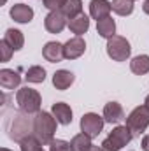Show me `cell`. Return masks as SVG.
I'll list each match as a JSON object with an SVG mask.
<instances>
[{
  "label": "cell",
  "instance_id": "obj_1",
  "mask_svg": "<svg viewBox=\"0 0 149 151\" xmlns=\"http://www.w3.org/2000/svg\"><path fill=\"white\" fill-rule=\"evenodd\" d=\"M56 132V118L49 113H37L34 119V134L42 144H49L54 139Z\"/></svg>",
  "mask_w": 149,
  "mask_h": 151
},
{
  "label": "cell",
  "instance_id": "obj_2",
  "mask_svg": "<svg viewBox=\"0 0 149 151\" xmlns=\"http://www.w3.org/2000/svg\"><path fill=\"white\" fill-rule=\"evenodd\" d=\"M133 139V134L130 132V128L126 125H119L107 135V139H104L102 142V150L104 151H119L121 148H125L130 141Z\"/></svg>",
  "mask_w": 149,
  "mask_h": 151
},
{
  "label": "cell",
  "instance_id": "obj_3",
  "mask_svg": "<svg viewBox=\"0 0 149 151\" xmlns=\"http://www.w3.org/2000/svg\"><path fill=\"white\" fill-rule=\"evenodd\" d=\"M16 102L19 106V109L27 114H34V113H40V95H39L37 90H32V88H21L18 90L16 93Z\"/></svg>",
  "mask_w": 149,
  "mask_h": 151
},
{
  "label": "cell",
  "instance_id": "obj_4",
  "mask_svg": "<svg viewBox=\"0 0 149 151\" xmlns=\"http://www.w3.org/2000/svg\"><path fill=\"white\" fill-rule=\"evenodd\" d=\"M126 127L130 128V132L133 135H140L146 128L149 127V107L144 106H139L135 107L132 113L128 114L126 118Z\"/></svg>",
  "mask_w": 149,
  "mask_h": 151
},
{
  "label": "cell",
  "instance_id": "obj_5",
  "mask_svg": "<svg viewBox=\"0 0 149 151\" xmlns=\"http://www.w3.org/2000/svg\"><path fill=\"white\" fill-rule=\"evenodd\" d=\"M132 53L130 42L121 35H114L107 39V55L111 56L114 62H125Z\"/></svg>",
  "mask_w": 149,
  "mask_h": 151
},
{
  "label": "cell",
  "instance_id": "obj_6",
  "mask_svg": "<svg viewBox=\"0 0 149 151\" xmlns=\"http://www.w3.org/2000/svg\"><path fill=\"white\" fill-rule=\"evenodd\" d=\"M104 123H105V119H104L102 116H98V114H95V113H88L81 118V130H82V134H86L88 137L95 139V137L102 132Z\"/></svg>",
  "mask_w": 149,
  "mask_h": 151
},
{
  "label": "cell",
  "instance_id": "obj_7",
  "mask_svg": "<svg viewBox=\"0 0 149 151\" xmlns=\"http://www.w3.org/2000/svg\"><path fill=\"white\" fill-rule=\"evenodd\" d=\"M67 25V16L62 11H51L46 19H44V27L49 34H60Z\"/></svg>",
  "mask_w": 149,
  "mask_h": 151
},
{
  "label": "cell",
  "instance_id": "obj_8",
  "mask_svg": "<svg viewBox=\"0 0 149 151\" xmlns=\"http://www.w3.org/2000/svg\"><path fill=\"white\" fill-rule=\"evenodd\" d=\"M86 51V42L82 37H77L75 35L74 39H69L65 44H63V55L67 60H75L79 58L81 55H84Z\"/></svg>",
  "mask_w": 149,
  "mask_h": 151
},
{
  "label": "cell",
  "instance_id": "obj_9",
  "mask_svg": "<svg viewBox=\"0 0 149 151\" xmlns=\"http://www.w3.org/2000/svg\"><path fill=\"white\" fill-rule=\"evenodd\" d=\"M111 11H112V5H111V2H107V0H91L90 2V14L97 21L109 18Z\"/></svg>",
  "mask_w": 149,
  "mask_h": 151
},
{
  "label": "cell",
  "instance_id": "obj_10",
  "mask_svg": "<svg viewBox=\"0 0 149 151\" xmlns=\"http://www.w3.org/2000/svg\"><path fill=\"white\" fill-rule=\"evenodd\" d=\"M42 56L47 60V62H51V63H58V62H62L63 58H65V55H63V46L60 44V42H47L44 47H42Z\"/></svg>",
  "mask_w": 149,
  "mask_h": 151
},
{
  "label": "cell",
  "instance_id": "obj_11",
  "mask_svg": "<svg viewBox=\"0 0 149 151\" xmlns=\"http://www.w3.org/2000/svg\"><path fill=\"white\" fill-rule=\"evenodd\" d=\"M11 18L18 23H30L34 18V9L25 4H16L11 7Z\"/></svg>",
  "mask_w": 149,
  "mask_h": 151
},
{
  "label": "cell",
  "instance_id": "obj_12",
  "mask_svg": "<svg viewBox=\"0 0 149 151\" xmlns=\"http://www.w3.org/2000/svg\"><path fill=\"white\" fill-rule=\"evenodd\" d=\"M51 113L56 118V121L62 123V125H70V123H72V109H70V106H67L65 102H56V104H53Z\"/></svg>",
  "mask_w": 149,
  "mask_h": 151
},
{
  "label": "cell",
  "instance_id": "obj_13",
  "mask_svg": "<svg viewBox=\"0 0 149 151\" xmlns=\"http://www.w3.org/2000/svg\"><path fill=\"white\" fill-rule=\"evenodd\" d=\"M19 83H21V76L16 70H11V69H2L0 70V86L2 88L14 90V88L19 86Z\"/></svg>",
  "mask_w": 149,
  "mask_h": 151
},
{
  "label": "cell",
  "instance_id": "obj_14",
  "mask_svg": "<svg viewBox=\"0 0 149 151\" xmlns=\"http://www.w3.org/2000/svg\"><path fill=\"white\" fill-rule=\"evenodd\" d=\"M123 118H125V113H123L121 104H117V102L105 104V107H104V119L107 123H119Z\"/></svg>",
  "mask_w": 149,
  "mask_h": 151
},
{
  "label": "cell",
  "instance_id": "obj_15",
  "mask_svg": "<svg viewBox=\"0 0 149 151\" xmlns=\"http://www.w3.org/2000/svg\"><path fill=\"white\" fill-rule=\"evenodd\" d=\"M74 79L75 77L70 70H56L53 76V84L56 90H67V88H70Z\"/></svg>",
  "mask_w": 149,
  "mask_h": 151
},
{
  "label": "cell",
  "instance_id": "obj_16",
  "mask_svg": "<svg viewBox=\"0 0 149 151\" xmlns=\"http://www.w3.org/2000/svg\"><path fill=\"white\" fill-rule=\"evenodd\" d=\"M69 28H70L72 34H75L77 37H81V35L86 34L88 28H90V18H88L86 14H79V16H75L74 19H70Z\"/></svg>",
  "mask_w": 149,
  "mask_h": 151
},
{
  "label": "cell",
  "instance_id": "obj_17",
  "mask_svg": "<svg viewBox=\"0 0 149 151\" xmlns=\"http://www.w3.org/2000/svg\"><path fill=\"white\" fill-rule=\"evenodd\" d=\"M4 40H5L14 51H19V49L23 47V44H25L23 34H21L19 30H16V28H9V30L5 32V35H4Z\"/></svg>",
  "mask_w": 149,
  "mask_h": 151
},
{
  "label": "cell",
  "instance_id": "obj_18",
  "mask_svg": "<svg viewBox=\"0 0 149 151\" xmlns=\"http://www.w3.org/2000/svg\"><path fill=\"white\" fill-rule=\"evenodd\" d=\"M97 32H98L100 37H104V39L114 37V34H116V23H114V19L109 16L105 19L97 21Z\"/></svg>",
  "mask_w": 149,
  "mask_h": 151
},
{
  "label": "cell",
  "instance_id": "obj_19",
  "mask_svg": "<svg viewBox=\"0 0 149 151\" xmlns=\"http://www.w3.org/2000/svg\"><path fill=\"white\" fill-rule=\"evenodd\" d=\"M130 69L132 72L137 76H144L149 72V56L148 55H139L130 62Z\"/></svg>",
  "mask_w": 149,
  "mask_h": 151
},
{
  "label": "cell",
  "instance_id": "obj_20",
  "mask_svg": "<svg viewBox=\"0 0 149 151\" xmlns=\"http://www.w3.org/2000/svg\"><path fill=\"white\" fill-rule=\"evenodd\" d=\"M91 146H93L91 144V137H88L86 134H77V135L72 137V141H70L72 151H88Z\"/></svg>",
  "mask_w": 149,
  "mask_h": 151
},
{
  "label": "cell",
  "instance_id": "obj_21",
  "mask_svg": "<svg viewBox=\"0 0 149 151\" xmlns=\"http://www.w3.org/2000/svg\"><path fill=\"white\" fill-rule=\"evenodd\" d=\"M62 12H63L67 18L74 19L75 16L82 14V2H81V0H67L65 5L62 7Z\"/></svg>",
  "mask_w": 149,
  "mask_h": 151
},
{
  "label": "cell",
  "instance_id": "obj_22",
  "mask_svg": "<svg viewBox=\"0 0 149 151\" xmlns=\"http://www.w3.org/2000/svg\"><path fill=\"white\" fill-rule=\"evenodd\" d=\"M112 11L119 16H128L133 12V0H112Z\"/></svg>",
  "mask_w": 149,
  "mask_h": 151
},
{
  "label": "cell",
  "instance_id": "obj_23",
  "mask_svg": "<svg viewBox=\"0 0 149 151\" xmlns=\"http://www.w3.org/2000/svg\"><path fill=\"white\" fill-rule=\"evenodd\" d=\"M19 148H21V151H44L42 150V142L35 135H28V137L21 139Z\"/></svg>",
  "mask_w": 149,
  "mask_h": 151
},
{
  "label": "cell",
  "instance_id": "obj_24",
  "mask_svg": "<svg viewBox=\"0 0 149 151\" xmlns=\"http://www.w3.org/2000/svg\"><path fill=\"white\" fill-rule=\"evenodd\" d=\"M25 79H27L28 83H44V79H46V70H44L42 67H39V65H34V67H30V69L27 70Z\"/></svg>",
  "mask_w": 149,
  "mask_h": 151
},
{
  "label": "cell",
  "instance_id": "obj_25",
  "mask_svg": "<svg viewBox=\"0 0 149 151\" xmlns=\"http://www.w3.org/2000/svg\"><path fill=\"white\" fill-rule=\"evenodd\" d=\"M49 151H72L70 142L62 141V139H53L49 142Z\"/></svg>",
  "mask_w": 149,
  "mask_h": 151
},
{
  "label": "cell",
  "instance_id": "obj_26",
  "mask_svg": "<svg viewBox=\"0 0 149 151\" xmlns=\"http://www.w3.org/2000/svg\"><path fill=\"white\" fill-rule=\"evenodd\" d=\"M12 53H14V49H12L5 40H2V42H0V60H2V62H9L11 56H12Z\"/></svg>",
  "mask_w": 149,
  "mask_h": 151
},
{
  "label": "cell",
  "instance_id": "obj_27",
  "mask_svg": "<svg viewBox=\"0 0 149 151\" xmlns=\"http://www.w3.org/2000/svg\"><path fill=\"white\" fill-rule=\"evenodd\" d=\"M42 2H44V7H47L49 11H62L67 0H42Z\"/></svg>",
  "mask_w": 149,
  "mask_h": 151
},
{
  "label": "cell",
  "instance_id": "obj_28",
  "mask_svg": "<svg viewBox=\"0 0 149 151\" xmlns=\"http://www.w3.org/2000/svg\"><path fill=\"white\" fill-rule=\"evenodd\" d=\"M142 150L149 151V135H146V137L142 139Z\"/></svg>",
  "mask_w": 149,
  "mask_h": 151
},
{
  "label": "cell",
  "instance_id": "obj_29",
  "mask_svg": "<svg viewBox=\"0 0 149 151\" xmlns=\"http://www.w3.org/2000/svg\"><path fill=\"white\" fill-rule=\"evenodd\" d=\"M142 9H144V12H146V14H149V0H146V2H144Z\"/></svg>",
  "mask_w": 149,
  "mask_h": 151
},
{
  "label": "cell",
  "instance_id": "obj_30",
  "mask_svg": "<svg viewBox=\"0 0 149 151\" xmlns=\"http://www.w3.org/2000/svg\"><path fill=\"white\" fill-rule=\"evenodd\" d=\"M88 151H104V150H102V148H98V146H91Z\"/></svg>",
  "mask_w": 149,
  "mask_h": 151
},
{
  "label": "cell",
  "instance_id": "obj_31",
  "mask_svg": "<svg viewBox=\"0 0 149 151\" xmlns=\"http://www.w3.org/2000/svg\"><path fill=\"white\" fill-rule=\"evenodd\" d=\"M146 106H148V107H149V95H148V97H146Z\"/></svg>",
  "mask_w": 149,
  "mask_h": 151
},
{
  "label": "cell",
  "instance_id": "obj_32",
  "mask_svg": "<svg viewBox=\"0 0 149 151\" xmlns=\"http://www.w3.org/2000/svg\"><path fill=\"white\" fill-rule=\"evenodd\" d=\"M0 151H11V150H7V148H2V150H0Z\"/></svg>",
  "mask_w": 149,
  "mask_h": 151
},
{
  "label": "cell",
  "instance_id": "obj_33",
  "mask_svg": "<svg viewBox=\"0 0 149 151\" xmlns=\"http://www.w3.org/2000/svg\"><path fill=\"white\" fill-rule=\"evenodd\" d=\"M5 2H7V0H2V4H5Z\"/></svg>",
  "mask_w": 149,
  "mask_h": 151
}]
</instances>
